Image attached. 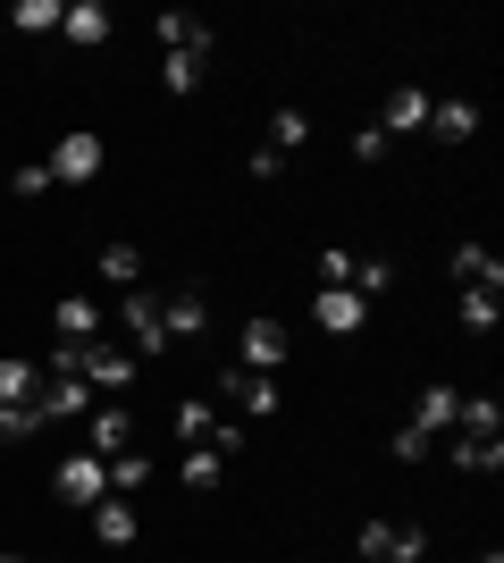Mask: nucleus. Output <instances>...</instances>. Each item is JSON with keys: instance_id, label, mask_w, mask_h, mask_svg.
<instances>
[{"instance_id": "nucleus-1", "label": "nucleus", "mask_w": 504, "mask_h": 563, "mask_svg": "<svg viewBox=\"0 0 504 563\" xmlns=\"http://www.w3.org/2000/svg\"><path fill=\"white\" fill-rule=\"evenodd\" d=\"M51 186H93V177H101V135H93V126H68V135H59V143H51Z\"/></svg>"}, {"instance_id": "nucleus-2", "label": "nucleus", "mask_w": 504, "mask_h": 563, "mask_svg": "<svg viewBox=\"0 0 504 563\" xmlns=\"http://www.w3.org/2000/svg\"><path fill=\"white\" fill-rule=\"evenodd\" d=\"M236 362H244V371H261V378H278V362H287V320L253 311V320L236 329Z\"/></svg>"}, {"instance_id": "nucleus-3", "label": "nucleus", "mask_w": 504, "mask_h": 563, "mask_svg": "<svg viewBox=\"0 0 504 563\" xmlns=\"http://www.w3.org/2000/svg\"><path fill=\"white\" fill-rule=\"evenodd\" d=\"M119 320H126V336H135V353H152V362L168 353V320H160V295H152V286H126Z\"/></svg>"}, {"instance_id": "nucleus-4", "label": "nucleus", "mask_w": 504, "mask_h": 563, "mask_svg": "<svg viewBox=\"0 0 504 563\" xmlns=\"http://www.w3.org/2000/svg\"><path fill=\"white\" fill-rule=\"evenodd\" d=\"M152 34L168 43V59H219V25H202L193 9H168V18L152 25Z\"/></svg>"}, {"instance_id": "nucleus-5", "label": "nucleus", "mask_w": 504, "mask_h": 563, "mask_svg": "<svg viewBox=\"0 0 504 563\" xmlns=\"http://www.w3.org/2000/svg\"><path fill=\"white\" fill-rule=\"evenodd\" d=\"M219 396L236 404V412H253V421H269V412H278V378L244 371V362H227V371H219Z\"/></svg>"}, {"instance_id": "nucleus-6", "label": "nucleus", "mask_w": 504, "mask_h": 563, "mask_svg": "<svg viewBox=\"0 0 504 563\" xmlns=\"http://www.w3.org/2000/svg\"><path fill=\"white\" fill-rule=\"evenodd\" d=\"M126 446H135V412H126V404H93V412H85V454L110 463V454H126Z\"/></svg>"}, {"instance_id": "nucleus-7", "label": "nucleus", "mask_w": 504, "mask_h": 563, "mask_svg": "<svg viewBox=\"0 0 504 563\" xmlns=\"http://www.w3.org/2000/svg\"><path fill=\"white\" fill-rule=\"evenodd\" d=\"M85 387H93V396H119V387H135V353L126 345H85Z\"/></svg>"}, {"instance_id": "nucleus-8", "label": "nucleus", "mask_w": 504, "mask_h": 563, "mask_svg": "<svg viewBox=\"0 0 504 563\" xmlns=\"http://www.w3.org/2000/svg\"><path fill=\"white\" fill-rule=\"evenodd\" d=\"M51 479H59V496H68V505H101V496H110V463H101V454H68Z\"/></svg>"}, {"instance_id": "nucleus-9", "label": "nucleus", "mask_w": 504, "mask_h": 563, "mask_svg": "<svg viewBox=\"0 0 504 563\" xmlns=\"http://www.w3.org/2000/svg\"><path fill=\"white\" fill-rule=\"evenodd\" d=\"M160 320H168V345H193V336L211 329V303H202V286H177V295H160Z\"/></svg>"}, {"instance_id": "nucleus-10", "label": "nucleus", "mask_w": 504, "mask_h": 563, "mask_svg": "<svg viewBox=\"0 0 504 563\" xmlns=\"http://www.w3.org/2000/svg\"><path fill=\"white\" fill-rule=\"evenodd\" d=\"M312 320H320L328 336H354L361 320H370V303H361L354 286H320V295H312Z\"/></svg>"}, {"instance_id": "nucleus-11", "label": "nucleus", "mask_w": 504, "mask_h": 563, "mask_svg": "<svg viewBox=\"0 0 504 563\" xmlns=\"http://www.w3.org/2000/svg\"><path fill=\"white\" fill-rule=\"evenodd\" d=\"M34 412H43V421H85V412H93V387H85V378H43Z\"/></svg>"}, {"instance_id": "nucleus-12", "label": "nucleus", "mask_w": 504, "mask_h": 563, "mask_svg": "<svg viewBox=\"0 0 504 563\" xmlns=\"http://www.w3.org/2000/svg\"><path fill=\"white\" fill-rule=\"evenodd\" d=\"M59 34H68L76 51H101L110 43V9H101V0H68V9H59Z\"/></svg>"}, {"instance_id": "nucleus-13", "label": "nucleus", "mask_w": 504, "mask_h": 563, "mask_svg": "<svg viewBox=\"0 0 504 563\" xmlns=\"http://www.w3.org/2000/svg\"><path fill=\"white\" fill-rule=\"evenodd\" d=\"M429 101L437 93H421V85H395L387 110H379V135H412V126H429Z\"/></svg>"}, {"instance_id": "nucleus-14", "label": "nucleus", "mask_w": 504, "mask_h": 563, "mask_svg": "<svg viewBox=\"0 0 504 563\" xmlns=\"http://www.w3.org/2000/svg\"><path fill=\"white\" fill-rule=\"evenodd\" d=\"M135 530H144V514H135L126 496H101L93 505V539L101 547H135Z\"/></svg>"}, {"instance_id": "nucleus-15", "label": "nucleus", "mask_w": 504, "mask_h": 563, "mask_svg": "<svg viewBox=\"0 0 504 563\" xmlns=\"http://www.w3.org/2000/svg\"><path fill=\"white\" fill-rule=\"evenodd\" d=\"M429 135L437 143H471V135H480V101H429Z\"/></svg>"}, {"instance_id": "nucleus-16", "label": "nucleus", "mask_w": 504, "mask_h": 563, "mask_svg": "<svg viewBox=\"0 0 504 563\" xmlns=\"http://www.w3.org/2000/svg\"><path fill=\"white\" fill-rule=\"evenodd\" d=\"M51 329H59V345H93V336H101V311H93V295H68V303L51 311Z\"/></svg>"}, {"instance_id": "nucleus-17", "label": "nucleus", "mask_w": 504, "mask_h": 563, "mask_svg": "<svg viewBox=\"0 0 504 563\" xmlns=\"http://www.w3.org/2000/svg\"><path fill=\"white\" fill-rule=\"evenodd\" d=\"M455 278H462V286H488V295H504V261L488 253V244H455Z\"/></svg>"}, {"instance_id": "nucleus-18", "label": "nucleus", "mask_w": 504, "mask_h": 563, "mask_svg": "<svg viewBox=\"0 0 504 563\" xmlns=\"http://www.w3.org/2000/svg\"><path fill=\"white\" fill-rule=\"evenodd\" d=\"M455 404H462V387H446V378H437V387H421V412H412V429H421V438L455 429Z\"/></svg>"}, {"instance_id": "nucleus-19", "label": "nucleus", "mask_w": 504, "mask_h": 563, "mask_svg": "<svg viewBox=\"0 0 504 563\" xmlns=\"http://www.w3.org/2000/svg\"><path fill=\"white\" fill-rule=\"evenodd\" d=\"M455 429H462V438H496V429H504V404L496 396H462L455 404Z\"/></svg>"}, {"instance_id": "nucleus-20", "label": "nucleus", "mask_w": 504, "mask_h": 563, "mask_svg": "<svg viewBox=\"0 0 504 563\" xmlns=\"http://www.w3.org/2000/svg\"><path fill=\"white\" fill-rule=\"evenodd\" d=\"M43 396V362H18V353H9V362H0V404H34Z\"/></svg>"}, {"instance_id": "nucleus-21", "label": "nucleus", "mask_w": 504, "mask_h": 563, "mask_svg": "<svg viewBox=\"0 0 504 563\" xmlns=\"http://www.w3.org/2000/svg\"><path fill=\"white\" fill-rule=\"evenodd\" d=\"M462 329H471V336H488V329H496V320H504V295H488V286H462Z\"/></svg>"}, {"instance_id": "nucleus-22", "label": "nucleus", "mask_w": 504, "mask_h": 563, "mask_svg": "<svg viewBox=\"0 0 504 563\" xmlns=\"http://www.w3.org/2000/svg\"><path fill=\"white\" fill-rule=\"evenodd\" d=\"M303 143H312V110H278V118H269V152H278V161L303 152Z\"/></svg>"}, {"instance_id": "nucleus-23", "label": "nucleus", "mask_w": 504, "mask_h": 563, "mask_svg": "<svg viewBox=\"0 0 504 563\" xmlns=\"http://www.w3.org/2000/svg\"><path fill=\"white\" fill-rule=\"evenodd\" d=\"M177 438H186V446H211V438H219V412L202 396H186V404H177Z\"/></svg>"}, {"instance_id": "nucleus-24", "label": "nucleus", "mask_w": 504, "mask_h": 563, "mask_svg": "<svg viewBox=\"0 0 504 563\" xmlns=\"http://www.w3.org/2000/svg\"><path fill=\"white\" fill-rule=\"evenodd\" d=\"M101 278L110 286H144V253H135V244H101Z\"/></svg>"}, {"instance_id": "nucleus-25", "label": "nucleus", "mask_w": 504, "mask_h": 563, "mask_svg": "<svg viewBox=\"0 0 504 563\" xmlns=\"http://www.w3.org/2000/svg\"><path fill=\"white\" fill-rule=\"evenodd\" d=\"M387 286H395V261H387V253H361L354 261V295L370 303V295H387Z\"/></svg>"}, {"instance_id": "nucleus-26", "label": "nucleus", "mask_w": 504, "mask_h": 563, "mask_svg": "<svg viewBox=\"0 0 504 563\" xmlns=\"http://www.w3.org/2000/svg\"><path fill=\"white\" fill-rule=\"evenodd\" d=\"M144 479H152V454H135V446H126V454H110V496H135Z\"/></svg>"}, {"instance_id": "nucleus-27", "label": "nucleus", "mask_w": 504, "mask_h": 563, "mask_svg": "<svg viewBox=\"0 0 504 563\" xmlns=\"http://www.w3.org/2000/svg\"><path fill=\"white\" fill-rule=\"evenodd\" d=\"M455 463L462 471H504V438H455Z\"/></svg>"}, {"instance_id": "nucleus-28", "label": "nucleus", "mask_w": 504, "mask_h": 563, "mask_svg": "<svg viewBox=\"0 0 504 563\" xmlns=\"http://www.w3.org/2000/svg\"><path fill=\"white\" fill-rule=\"evenodd\" d=\"M59 9H68V0H18V34H59Z\"/></svg>"}, {"instance_id": "nucleus-29", "label": "nucleus", "mask_w": 504, "mask_h": 563, "mask_svg": "<svg viewBox=\"0 0 504 563\" xmlns=\"http://www.w3.org/2000/svg\"><path fill=\"white\" fill-rule=\"evenodd\" d=\"M34 429H43V412H34V404H0V446H25Z\"/></svg>"}, {"instance_id": "nucleus-30", "label": "nucleus", "mask_w": 504, "mask_h": 563, "mask_svg": "<svg viewBox=\"0 0 504 563\" xmlns=\"http://www.w3.org/2000/svg\"><path fill=\"white\" fill-rule=\"evenodd\" d=\"M202 76H211V59H168V76H160V85H168V93H193Z\"/></svg>"}, {"instance_id": "nucleus-31", "label": "nucleus", "mask_w": 504, "mask_h": 563, "mask_svg": "<svg viewBox=\"0 0 504 563\" xmlns=\"http://www.w3.org/2000/svg\"><path fill=\"white\" fill-rule=\"evenodd\" d=\"M387 547H395V521H361V563H387Z\"/></svg>"}, {"instance_id": "nucleus-32", "label": "nucleus", "mask_w": 504, "mask_h": 563, "mask_svg": "<svg viewBox=\"0 0 504 563\" xmlns=\"http://www.w3.org/2000/svg\"><path fill=\"white\" fill-rule=\"evenodd\" d=\"M9 186H18V202H43V194H51V168H43V161H25Z\"/></svg>"}, {"instance_id": "nucleus-33", "label": "nucleus", "mask_w": 504, "mask_h": 563, "mask_svg": "<svg viewBox=\"0 0 504 563\" xmlns=\"http://www.w3.org/2000/svg\"><path fill=\"white\" fill-rule=\"evenodd\" d=\"M320 286H354V253H345V244L320 253Z\"/></svg>"}, {"instance_id": "nucleus-34", "label": "nucleus", "mask_w": 504, "mask_h": 563, "mask_svg": "<svg viewBox=\"0 0 504 563\" xmlns=\"http://www.w3.org/2000/svg\"><path fill=\"white\" fill-rule=\"evenodd\" d=\"M186 488H219V454H211V446L186 454Z\"/></svg>"}, {"instance_id": "nucleus-35", "label": "nucleus", "mask_w": 504, "mask_h": 563, "mask_svg": "<svg viewBox=\"0 0 504 563\" xmlns=\"http://www.w3.org/2000/svg\"><path fill=\"white\" fill-rule=\"evenodd\" d=\"M429 555V530H395V547H387V563H421Z\"/></svg>"}, {"instance_id": "nucleus-36", "label": "nucleus", "mask_w": 504, "mask_h": 563, "mask_svg": "<svg viewBox=\"0 0 504 563\" xmlns=\"http://www.w3.org/2000/svg\"><path fill=\"white\" fill-rule=\"evenodd\" d=\"M480 563H504V555H496V547H488V555H480Z\"/></svg>"}, {"instance_id": "nucleus-37", "label": "nucleus", "mask_w": 504, "mask_h": 563, "mask_svg": "<svg viewBox=\"0 0 504 563\" xmlns=\"http://www.w3.org/2000/svg\"><path fill=\"white\" fill-rule=\"evenodd\" d=\"M0 51H9V25H0Z\"/></svg>"}]
</instances>
